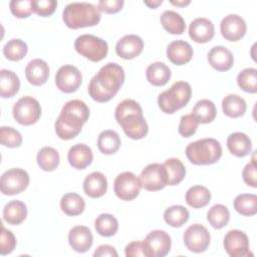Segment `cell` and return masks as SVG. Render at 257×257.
<instances>
[{
  "label": "cell",
  "mask_w": 257,
  "mask_h": 257,
  "mask_svg": "<svg viewBox=\"0 0 257 257\" xmlns=\"http://www.w3.org/2000/svg\"><path fill=\"white\" fill-rule=\"evenodd\" d=\"M124 70L115 63L104 64L88 83V94L97 102L109 101L124 82Z\"/></svg>",
  "instance_id": "1"
},
{
  "label": "cell",
  "mask_w": 257,
  "mask_h": 257,
  "mask_svg": "<svg viewBox=\"0 0 257 257\" xmlns=\"http://www.w3.org/2000/svg\"><path fill=\"white\" fill-rule=\"evenodd\" d=\"M89 117V108L80 99L67 101L55 121V133L61 140H72L82 130Z\"/></svg>",
  "instance_id": "2"
},
{
  "label": "cell",
  "mask_w": 257,
  "mask_h": 257,
  "mask_svg": "<svg viewBox=\"0 0 257 257\" xmlns=\"http://www.w3.org/2000/svg\"><path fill=\"white\" fill-rule=\"evenodd\" d=\"M116 122L124 134L133 140H141L148 135L149 125L144 117L142 106L134 99H123L114 110Z\"/></svg>",
  "instance_id": "3"
},
{
  "label": "cell",
  "mask_w": 257,
  "mask_h": 257,
  "mask_svg": "<svg viewBox=\"0 0 257 257\" xmlns=\"http://www.w3.org/2000/svg\"><path fill=\"white\" fill-rule=\"evenodd\" d=\"M62 20L71 29L91 27L100 21V11L97 6L88 2H72L63 9Z\"/></svg>",
  "instance_id": "4"
},
{
  "label": "cell",
  "mask_w": 257,
  "mask_h": 257,
  "mask_svg": "<svg viewBox=\"0 0 257 257\" xmlns=\"http://www.w3.org/2000/svg\"><path fill=\"white\" fill-rule=\"evenodd\" d=\"M188 160L197 166H207L217 163L222 157V147L213 138H206L190 143L186 148Z\"/></svg>",
  "instance_id": "5"
},
{
  "label": "cell",
  "mask_w": 257,
  "mask_h": 257,
  "mask_svg": "<svg viewBox=\"0 0 257 257\" xmlns=\"http://www.w3.org/2000/svg\"><path fill=\"white\" fill-rule=\"evenodd\" d=\"M192 96V87L187 81H177L158 96L159 107L165 113H174L188 104Z\"/></svg>",
  "instance_id": "6"
},
{
  "label": "cell",
  "mask_w": 257,
  "mask_h": 257,
  "mask_svg": "<svg viewBox=\"0 0 257 257\" xmlns=\"http://www.w3.org/2000/svg\"><path fill=\"white\" fill-rule=\"evenodd\" d=\"M74 48L78 54L92 62H98L106 57L108 45L105 40L92 34H82L74 41Z\"/></svg>",
  "instance_id": "7"
},
{
  "label": "cell",
  "mask_w": 257,
  "mask_h": 257,
  "mask_svg": "<svg viewBox=\"0 0 257 257\" xmlns=\"http://www.w3.org/2000/svg\"><path fill=\"white\" fill-rule=\"evenodd\" d=\"M12 114L14 119L22 125L34 124L41 115L39 101L29 95L19 98L13 105Z\"/></svg>",
  "instance_id": "8"
},
{
  "label": "cell",
  "mask_w": 257,
  "mask_h": 257,
  "mask_svg": "<svg viewBox=\"0 0 257 257\" xmlns=\"http://www.w3.org/2000/svg\"><path fill=\"white\" fill-rule=\"evenodd\" d=\"M30 178L28 173L20 168H12L5 171L0 180V191L3 195L12 196L20 194L28 187Z\"/></svg>",
  "instance_id": "9"
},
{
  "label": "cell",
  "mask_w": 257,
  "mask_h": 257,
  "mask_svg": "<svg viewBox=\"0 0 257 257\" xmlns=\"http://www.w3.org/2000/svg\"><path fill=\"white\" fill-rule=\"evenodd\" d=\"M141 187L147 191L155 192L168 186L167 171L163 164L153 163L145 167L139 177Z\"/></svg>",
  "instance_id": "10"
},
{
  "label": "cell",
  "mask_w": 257,
  "mask_h": 257,
  "mask_svg": "<svg viewBox=\"0 0 257 257\" xmlns=\"http://www.w3.org/2000/svg\"><path fill=\"white\" fill-rule=\"evenodd\" d=\"M183 239L188 250L194 253H202L209 247L211 236L206 227L196 223L185 230Z\"/></svg>",
  "instance_id": "11"
},
{
  "label": "cell",
  "mask_w": 257,
  "mask_h": 257,
  "mask_svg": "<svg viewBox=\"0 0 257 257\" xmlns=\"http://www.w3.org/2000/svg\"><path fill=\"white\" fill-rule=\"evenodd\" d=\"M139 178L132 172H123L116 176L113 183V190L117 198L123 201L136 199L141 190Z\"/></svg>",
  "instance_id": "12"
},
{
  "label": "cell",
  "mask_w": 257,
  "mask_h": 257,
  "mask_svg": "<svg viewBox=\"0 0 257 257\" xmlns=\"http://www.w3.org/2000/svg\"><path fill=\"white\" fill-rule=\"evenodd\" d=\"M82 83V74L79 69L71 64L59 67L55 74V84L57 88L65 93H71L78 89Z\"/></svg>",
  "instance_id": "13"
},
{
  "label": "cell",
  "mask_w": 257,
  "mask_h": 257,
  "mask_svg": "<svg viewBox=\"0 0 257 257\" xmlns=\"http://www.w3.org/2000/svg\"><path fill=\"white\" fill-rule=\"evenodd\" d=\"M224 249L231 257L249 256V239L241 230L233 229L226 233L223 241Z\"/></svg>",
  "instance_id": "14"
},
{
  "label": "cell",
  "mask_w": 257,
  "mask_h": 257,
  "mask_svg": "<svg viewBox=\"0 0 257 257\" xmlns=\"http://www.w3.org/2000/svg\"><path fill=\"white\" fill-rule=\"evenodd\" d=\"M247 30L245 20L238 14H228L220 23L222 36L228 41H238L244 37Z\"/></svg>",
  "instance_id": "15"
},
{
  "label": "cell",
  "mask_w": 257,
  "mask_h": 257,
  "mask_svg": "<svg viewBox=\"0 0 257 257\" xmlns=\"http://www.w3.org/2000/svg\"><path fill=\"white\" fill-rule=\"evenodd\" d=\"M145 242L151 257H164L169 254L172 246L170 235L163 230H154L148 234Z\"/></svg>",
  "instance_id": "16"
},
{
  "label": "cell",
  "mask_w": 257,
  "mask_h": 257,
  "mask_svg": "<svg viewBox=\"0 0 257 257\" xmlns=\"http://www.w3.org/2000/svg\"><path fill=\"white\" fill-rule=\"evenodd\" d=\"M144 49V40L136 34L122 36L115 45L116 54L122 59H134L139 56Z\"/></svg>",
  "instance_id": "17"
},
{
  "label": "cell",
  "mask_w": 257,
  "mask_h": 257,
  "mask_svg": "<svg viewBox=\"0 0 257 257\" xmlns=\"http://www.w3.org/2000/svg\"><path fill=\"white\" fill-rule=\"evenodd\" d=\"M215 35L213 22L205 17L195 18L189 26V36L197 43H206Z\"/></svg>",
  "instance_id": "18"
},
{
  "label": "cell",
  "mask_w": 257,
  "mask_h": 257,
  "mask_svg": "<svg viewBox=\"0 0 257 257\" xmlns=\"http://www.w3.org/2000/svg\"><path fill=\"white\" fill-rule=\"evenodd\" d=\"M68 243L74 251L84 253L92 246V233L86 226H74L68 233Z\"/></svg>",
  "instance_id": "19"
},
{
  "label": "cell",
  "mask_w": 257,
  "mask_h": 257,
  "mask_svg": "<svg viewBox=\"0 0 257 257\" xmlns=\"http://www.w3.org/2000/svg\"><path fill=\"white\" fill-rule=\"evenodd\" d=\"M194 54L193 47L185 40L172 41L167 47V57L176 65H184L188 63Z\"/></svg>",
  "instance_id": "20"
},
{
  "label": "cell",
  "mask_w": 257,
  "mask_h": 257,
  "mask_svg": "<svg viewBox=\"0 0 257 257\" xmlns=\"http://www.w3.org/2000/svg\"><path fill=\"white\" fill-rule=\"evenodd\" d=\"M207 59L209 64L218 71H227L234 64L232 52L222 45L212 47L207 54Z\"/></svg>",
  "instance_id": "21"
},
{
  "label": "cell",
  "mask_w": 257,
  "mask_h": 257,
  "mask_svg": "<svg viewBox=\"0 0 257 257\" xmlns=\"http://www.w3.org/2000/svg\"><path fill=\"white\" fill-rule=\"evenodd\" d=\"M50 68L46 61L40 58L32 59L25 67V76L28 82L35 86L44 84L49 77Z\"/></svg>",
  "instance_id": "22"
},
{
  "label": "cell",
  "mask_w": 257,
  "mask_h": 257,
  "mask_svg": "<svg viewBox=\"0 0 257 257\" xmlns=\"http://www.w3.org/2000/svg\"><path fill=\"white\" fill-rule=\"evenodd\" d=\"M67 160L72 168L76 170H83L91 164L93 154L87 145L76 144L69 149L67 153Z\"/></svg>",
  "instance_id": "23"
},
{
  "label": "cell",
  "mask_w": 257,
  "mask_h": 257,
  "mask_svg": "<svg viewBox=\"0 0 257 257\" xmlns=\"http://www.w3.org/2000/svg\"><path fill=\"white\" fill-rule=\"evenodd\" d=\"M83 191L90 198L102 197L107 191L106 177L100 172H92L83 181Z\"/></svg>",
  "instance_id": "24"
},
{
  "label": "cell",
  "mask_w": 257,
  "mask_h": 257,
  "mask_svg": "<svg viewBox=\"0 0 257 257\" xmlns=\"http://www.w3.org/2000/svg\"><path fill=\"white\" fill-rule=\"evenodd\" d=\"M227 148L232 155L238 158H243L251 153L252 143L246 134L235 132L228 137Z\"/></svg>",
  "instance_id": "25"
},
{
  "label": "cell",
  "mask_w": 257,
  "mask_h": 257,
  "mask_svg": "<svg viewBox=\"0 0 257 257\" xmlns=\"http://www.w3.org/2000/svg\"><path fill=\"white\" fill-rule=\"evenodd\" d=\"M171 69L164 62L156 61L151 63L146 70L148 81L155 86H163L171 78Z\"/></svg>",
  "instance_id": "26"
},
{
  "label": "cell",
  "mask_w": 257,
  "mask_h": 257,
  "mask_svg": "<svg viewBox=\"0 0 257 257\" xmlns=\"http://www.w3.org/2000/svg\"><path fill=\"white\" fill-rule=\"evenodd\" d=\"M27 217V207L20 200L8 202L3 209V219L10 225H19Z\"/></svg>",
  "instance_id": "27"
},
{
  "label": "cell",
  "mask_w": 257,
  "mask_h": 257,
  "mask_svg": "<svg viewBox=\"0 0 257 257\" xmlns=\"http://www.w3.org/2000/svg\"><path fill=\"white\" fill-rule=\"evenodd\" d=\"M20 88V79L18 75L8 69L0 70V95L4 98L13 97Z\"/></svg>",
  "instance_id": "28"
},
{
  "label": "cell",
  "mask_w": 257,
  "mask_h": 257,
  "mask_svg": "<svg viewBox=\"0 0 257 257\" xmlns=\"http://www.w3.org/2000/svg\"><path fill=\"white\" fill-rule=\"evenodd\" d=\"M160 21L164 29L171 34L180 35L186 29L184 18L174 10H165L160 16Z\"/></svg>",
  "instance_id": "29"
},
{
  "label": "cell",
  "mask_w": 257,
  "mask_h": 257,
  "mask_svg": "<svg viewBox=\"0 0 257 257\" xmlns=\"http://www.w3.org/2000/svg\"><path fill=\"white\" fill-rule=\"evenodd\" d=\"M222 109L224 114L236 118L242 116L247 109L246 101L238 94H228L222 100Z\"/></svg>",
  "instance_id": "30"
},
{
  "label": "cell",
  "mask_w": 257,
  "mask_h": 257,
  "mask_svg": "<svg viewBox=\"0 0 257 257\" xmlns=\"http://www.w3.org/2000/svg\"><path fill=\"white\" fill-rule=\"evenodd\" d=\"M185 199L190 207L195 209L203 208L210 203L211 192L204 186L195 185L188 189Z\"/></svg>",
  "instance_id": "31"
},
{
  "label": "cell",
  "mask_w": 257,
  "mask_h": 257,
  "mask_svg": "<svg viewBox=\"0 0 257 257\" xmlns=\"http://www.w3.org/2000/svg\"><path fill=\"white\" fill-rule=\"evenodd\" d=\"M97 148L103 155L115 154L120 148V138L112 130L101 132L97 138Z\"/></svg>",
  "instance_id": "32"
},
{
  "label": "cell",
  "mask_w": 257,
  "mask_h": 257,
  "mask_svg": "<svg viewBox=\"0 0 257 257\" xmlns=\"http://www.w3.org/2000/svg\"><path fill=\"white\" fill-rule=\"evenodd\" d=\"M60 208L62 212L68 216H78L85 208L83 198L76 193H66L60 200Z\"/></svg>",
  "instance_id": "33"
},
{
  "label": "cell",
  "mask_w": 257,
  "mask_h": 257,
  "mask_svg": "<svg viewBox=\"0 0 257 257\" xmlns=\"http://www.w3.org/2000/svg\"><path fill=\"white\" fill-rule=\"evenodd\" d=\"M192 114L196 117L199 123L212 122L217 114L215 103L210 99H201L194 105Z\"/></svg>",
  "instance_id": "34"
},
{
  "label": "cell",
  "mask_w": 257,
  "mask_h": 257,
  "mask_svg": "<svg viewBox=\"0 0 257 257\" xmlns=\"http://www.w3.org/2000/svg\"><path fill=\"white\" fill-rule=\"evenodd\" d=\"M163 166L167 171L168 185L175 186L180 184L186 176V168L181 160L177 158L167 159Z\"/></svg>",
  "instance_id": "35"
},
{
  "label": "cell",
  "mask_w": 257,
  "mask_h": 257,
  "mask_svg": "<svg viewBox=\"0 0 257 257\" xmlns=\"http://www.w3.org/2000/svg\"><path fill=\"white\" fill-rule=\"evenodd\" d=\"M36 161L40 169L45 172L54 171L59 165V154L58 152L51 147H43L39 150Z\"/></svg>",
  "instance_id": "36"
},
{
  "label": "cell",
  "mask_w": 257,
  "mask_h": 257,
  "mask_svg": "<svg viewBox=\"0 0 257 257\" xmlns=\"http://www.w3.org/2000/svg\"><path fill=\"white\" fill-rule=\"evenodd\" d=\"M95 231L102 237L114 236L118 230V222L111 214H100L94 220Z\"/></svg>",
  "instance_id": "37"
},
{
  "label": "cell",
  "mask_w": 257,
  "mask_h": 257,
  "mask_svg": "<svg viewBox=\"0 0 257 257\" xmlns=\"http://www.w3.org/2000/svg\"><path fill=\"white\" fill-rule=\"evenodd\" d=\"M190 217L189 211L181 205H174L167 208L164 212V220L172 227L179 228L188 222Z\"/></svg>",
  "instance_id": "38"
},
{
  "label": "cell",
  "mask_w": 257,
  "mask_h": 257,
  "mask_svg": "<svg viewBox=\"0 0 257 257\" xmlns=\"http://www.w3.org/2000/svg\"><path fill=\"white\" fill-rule=\"evenodd\" d=\"M234 209L243 216H254L257 213V196L240 194L234 199Z\"/></svg>",
  "instance_id": "39"
},
{
  "label": "cell",
  "mask_w": 257,
  "mask_h": 257,
  "mask_svg": "<svg viewBox=\"0 0 257 257\" xmlns=\"http://www.w3.org/2000/svg\"><path fill=\"white\" fill-rule=\"evenodd\" d=\"M207 220L214 229H222L230 221V212L226 206L216 204L209 209Z\"/></svg>",
  "instance_id": "40"
},
{
  "label": "cell",
  "mask_w": 257,
  "mask_h": 257,
  "mask_svg": "<svg viewBox=\"0 0 257 257\" xmlns=\"http://www.w3.org/2000/svg\"><path fill=\"white\" fill-rule=\"evenodd\" d=\"M27 44L19 38H13L9 40L3 47V54L7 59L11 61L21 60L27 54Z\"/></svg>",
  "instance_id": "41"
},
{
  "label": "cell",
  "mask_w": 257,
  "mask_h": 257,
  "mask_svg": "<svg viewBox=\"0 0 257 257\" xmlns=\"http://www.w3.org/2000/svg\"><path fill=\"white\" fill-rule=\"evenodd\" d=\"M239 87L249 93L257 92V69L253 67L244 68L237 75Z\"/></svg>",
  "instance_id": "42"
},
{
  "label": "cell",
  "mask_w": 257,
  "mask_h": 257,
  "mask_svg": "<svg viewBox=\"0 0 257 257\" xmlns=\"http://www.w3.org/2000/svg\"><path fill=\"white\" fill-rule=\"evenodd\" d=\"M0 143L8 148H18L22 144V136L17 130L11 126H1Z\"/></svg>",
  "instance_id": "43"
},
{
  "label": "cell",
  "mask_w": 257,
  "mask_h": 257,
  "mask_svg": "<svg viewBox=\"0 0 257 257\" xmlns=\"http://www.w3.org/2000/svg\"><path fill=\"white\" fill-rule=\"evenodd\" d=\"M199 125V121L196 119V117L190 113L182 115L179 123V134L184 138H190L193 135H195L197 128Z\"/></svg>",
  "instance_id": "44"
},
{
  "label": "cell",
  "mask_w": 257,
  "mask_h": 257,
  "mask_svg": "<svg viewBox=\"0 0 257 257\" xmlns=\"http://www.w3.org/2000/svg\"><path fill=\"white\" fill-rule=\"evenodd\" d=\"M56 7H57V2L55 0H32L31 1L32 12L42 17L52 15Z\"/></svg>",
  "instance_id": "45"
},
{
  "label": "cell",
  "mask_w": 257,
  "mask_h": 257,
  "mask_svg": "<svg viewBox=\"0 0 257 257\" xmlns=\"http://www.w3.org/2000/svg\"><path fill=\"white\" fill-rule=\"evenodd\" d=\"M16 247V238L14 234L6 229L4 226L1 227L0 235V254L2 256L10 254Z\"/></svg>",
  "instance_id": "46"
},
{
  "label": "cell",
  "mask_w": 257,
  "mask_h": 257,
  "mask_svg": "<svg viewBox=\"0 0 257 257\" xmlns=\"http://www.w3.org/2000/svg\"><path fill=\"white\" fill-rule=\"evenodd\" d=\"M32 0H12L9 3L11 13L17 18H27L32 13Z\"/></svg>",
  "instance_id": "47"
},
{
  "label": "cell",
  "mask_w": 257,
  "mask_h": 257,
  "mask_svg": "<svg viewBox=\"0 0 257 257\" xmlns=\"http://www.w3.org/2000/svg\"><path fill=\"white\" fill-rule=\"evenodd\" d=\"M124 254L126 257H151V253L145 240L128 243L124 248Z\"/></svg>",
  "instance_id": "48"
},
{
  "label": "cell",
  "mask_w": 257,
  "mask_h": 257,
  "mask_svg": "<svg viewBox=\"0 0 257 257\" xmlns=\"http://www.w3.org/2000/svg\"><path fill=\"white\" fill-rule=\"evenodd\" d=\"M243 181L250 187L256 188L257 187V174H256V163L254 159L248 163L242 172Z\"/></svg>",
  "instance_id": "49"
},
{
  "label": "cell",
  "mask_w": 257,
  "mask_h": 257,
  "mask_svg": "<svg viewBox=\"0 0 257 257\" xmlns=\"http://www.w3.org/2000/svg\"><path fill=\"white\" fill-rule=\"evenodd\" d=\"M123 4V0H99L97 3V7L101 12L112 14L120 11Z\"/></svg>",
  "instance_id": "50"
},
{
  "label": "cell",
  "mask_w": 257,
  "mask_h": 257,
  "mask_svg": "<svg viewBox=\"0 0 257 257\" xmlns=\"http://www.w3.org/2000/svg\"><path fill=\"white\" fill-rule=\"evenodd\" d=\"M94 257H103V256H110V257H117L118 254L114 247L110 245H100L98 246L95 251L93 252Z\"/></svg>",
  "instance_id": "51"
},
{
  "label": "cell",
  "mask_w": 257,
  "mask_h": 257,
  "mask_svg": "<svg viewBox=\"0 0 257 257\" xmlns=\"http://www.w3.org/2000/svg\"><path fill=\"white\" fill-rule=\"evenodd\" d=\"M144 3H145L147 6H149L150 8L155 9V8H157L159 5H161V4L163 3V1H162V0H157V1H144Z\"/></svg>",
  "instance_id": "52"
},
{
  "label": "cell",
  "mask_w": 257,
  "mask_h": 257,
  "mask_svg": "<svg viewBox=\"0 0 257 257\" xmlns=\"http://www.w3.org/2000/svg\"><path fill=\"white\" fill-rule=\"evenodd\" d=\"M171 3H172L173 5L183 7V6H186V5L190 4V0H187V1H185V0H183V1H171Z\"/></svg>",
  "instance_id": "53"
}]
</instances>
